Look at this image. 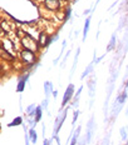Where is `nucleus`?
Listing matches in <instances>:
<instances>
[{
	"label": "nucleus",
	"mask_w": 128,
	"mask_h": 145,
	"mask_svg": "<svg viewBox=\"0 0 128 145\" xmlns=\"http://www.w3.org/2000/svg\"><path fill=\"white\" fill-rule=\"evenodd\" d=\"M21 46H23V49H28V50H32L34 51V53H38L39 51V48H40V45H39L38 40L34 38V36H32L28 33H25L23 36H21Z\"/></svg>",
	"instance_id": "1"
},
{
	"label": "nucleus",
	"mask_w": 128,
	"mask_h": 145,
	"mask_svg": "<svg viewBox=\"0 0 128 145\" xmlns=\"http://www.w3.org/2000/svg\"><path fill=\"white\" fill-rule=\"evenodd\" d=\"M19 56L20 60L23 61V64L25 65H32L38 63V58H36V53L28 49H23L21 51H19Z\"/></svg>",
	"instance_id": "2"
},
{
	"label": "nucleus",
	"mask_w": 128,
	"mask_h": 145,
	"mask_svg": "<svg viewBox=\"0 0 128 145\" xmlns=\"http://www.w3.org/2000/svg\"><path fill=\"white\" fill-rule=\"evenodd\" d=\"M67 114H68V108H65L63 110H60V113H59V115L57 116V119H55V121H54V129H53V138L54 137H58V133H59L60 130V128H62V125H63V123H64V120H65V118H67Z\"/></svg>",
	"instance_id": "3"
},
{
	"label": "nucleus",
	"mask_w": 128,
	"mask_h": 145,
	"mask_svg": "<svg viewBox=\"0 0 128 145\" xmlns=\"http://www.w3.org/2000/svg\"><path fill=\"white\" fill-rule=\"evenodd\" d=\"M63 0H43V5L49 11H58L62 8Z\"/></svg>",
	"instance_id": "4"
},
{
	"label": "nucleus",
	"mask_w": 128,
	"mask_h": 145,
	"mask_svg": "<svg viewBox=\"0 0 128 145\" xmlns=\"http://www.w3.org/2000/svg\"><path fill=\"white\" fill-rule=\"evenodd\" d=\"M38 43H39V45H40V48H47L53 43V36H50L48 33H45V31H40L39 33Z\"/></svg>",
	"instance_id": "5"
},
{
	"label": "nucleus",
	"mask_w": 128,
	"mask_h": 145,
	"mask_svg": "<svg viewBox=\"0 0 128 145\" xmlns=\"http://www.w3.org/2000/svg\"><path fill=\"white\" fill-rule=\"evenodd\" d=\"M73 95H74V85L73 84H69L68 88H67V90L64 91V95H63V101H62V109L64 106H67V105L69 104V101L72 100Z\"/></svg>",
	"instance_id": "6"
},
{
	"label": "nucleus",
	"mask_w": 128,
	"mask_h": 145,
	"mask_svg": "<svg viewBox=\"0 0 128 145\" xmlns=\"http://www.w3.org/2000/svg\"><path fill=\"white\" fill-rule=\"evenodd\" d=\"M29 76H30V72H25V74H23L19 78V81H18V85H16V91L18 93H23L24 91L25 85H26V81H28Z\"/></svg>",
	"instance_id": "7"
},
{
	"label": "nucleus",
	"mask_w": 128,
	"mask_h": 145,
	"mask_svg": "<svg viewBox=\"0 0 128 145\" xmlns=\"http://www.w3.org/2000/svg\"><path fill=\"white\" fill-rule=\"evenodd\" d=\"M93 128H94V116L89 119V121L87 124V134H85V139H87V143H90L92 140V135H93Z\"/></svg>",
	"instance_id": "8"
},
{
	"label": "nucleus",
	"mask_w": 128,
	"mask_h": 145,
	"mask_svg": "<svg viewBox=\"0 0 128 145\" xmlns=\"http://www.w3.org/2000/svg\"><path fill=\"white\" fill-rule=\"evenodd\" d=\"M96 75H92L90 79L87 81V85H88V89H89V98L93 99L94 98V91H96Z\"/></svg>",
	"instance_id": "9"
},
{
	"label": "nucleus",
	"mask_w": 128,
	"mask_h": 145,
	"mask_svg": "<svg viewBox=\"0 0 128 145\" xmlns=\"http://www.w3.org/2000/svg\"><path fill=\"white\" fill-rule=\"evenodd\" d=\"M53 84L50 81H45L44 83V93H45V98H49L50 94H53Z\"/></svg>",
	"instance_id": "10"
},
{
	"label": "nucleus",
	"mask_w": 128,
	"mask_h": 145,
	"mask_svg": "<svg viewBox=\"0 0 128 145\" xmlns=\"http://www.w3.org/2000/svg\"><path fill=\"white\" fill-rule=\"evenodd\" d=\"M82 90H83V85L79 86V89L75 91L74 100H73V103H72V106L73 108H77L78 106V104H79V96H80V94H82Z\"/></svg>",
	"instance_id": "11"
},
{
	"label": "nucleus",
	"mask_w": 128,
	"mask_h": 145,
	"mask_svg": "<svg viewBox=\"0 0 128 145\" xmlns=\"http://www.w3.org/2000/svg\"><path fill=\"white\" fill-rule=\"evenodd\" d=\"M28 134H29L30 141H32L33 144H35L36 140H38V135H36V131H35V126H32V128H30V130L28 131Z\"/></svg>",
	"instance_id": "12"
},
{
	"label": "nucleus",
	"mask_w": 128,
	"mask_h": 145,
	"mask_svg": "<svg viewBox=\"0 0 128 145\" xmlns=\"http://www.w3.org/2000/svg\"><path fill=\"white\" fill-rule=\"evenodd\" d=\"M93 65H94V61H92L89 65L87 66V69H85V70L83 71V74L80 75V80H84V78H87L88 75H89L90 72H92V70H93Z\"/></svg>",
	"instance_id": "13"
},
{
	"label": "nucleus",
	"mask_w": 128,
	"mask_h": 145,
	"mask_svg": "<svg viewBox=\"0 0 128 145\" xmlns=\"http://www.w3.org/2000/svg\"><path fill=\"white\" fill-rule=\"evenodd\" d=\"M90 26V16L87 18V20L84 22V29H83V41L87 39V34H88V30H89Z\"/></svg>",
	"instance_id": "14"
},
{
	"label": "nucleus",
	"mask_w": 128,
	"mask_h": 145,
	"mask_svg": "<svg viewBox=\"0 0 128 145\" xmlns=\"http://www.w3.org/2000/svg\"><path fill=\"white\" fill-rule=\"evenodd\" d=\"M115 40H117V38H115V34H112L111 40H109V44H108V46H107V51L114 50V48H115Z\"/></svg>",
	"instance_id": "15"
},
{
	"label": "nucleus",
	"mask_w": 128,
	"mask_h": 145,
	"mask_svg": "<svg viewBox=\"0 0 128 145\" xmlns=\"http://www.w3.org/2000/svg\"><path fill=\"white\" fill-rule=\"evenodd\" d=\"M18 125H23V118L21 116H16L15 119H13V121L8 124L9 128H11V126H18Z\"/></svg>",
	"instance_id": "16"
},
{
	"label": "nucleus",
	"mask_w": 128,
	"mask_h": 145,
	"mask_svg": "<svg viewBox=\"0 0 128 145\" xmlns=\"http://www.w3.org/2000/svg\"><path fill=\"white\" fill-rule=\"evenodd\" d=\"M79 53H80V48H78L77 49V53H75V58H74V63H73V66H72V70H71V75L69 76L72 78V75L74 74V70L75 68H77V61H78V58H79Z\"/></svg>",
	"instance_id": "17"
},
{
	"label": "nucleus",
	"mask_w": 128,
	"mask_h": 145,
	"mask_svg": "<svg viewBox=\"0 0 128 145\" xmlns=\"http://www.w3.org/2000/svg\"><path fill=\"white\" fill-rule=\"evenodd\" d=\"M42 114H43V106H38L36 108V114H35V125H36V123L40 121Z\"/></svg>",
	"instance_id": "18"
},
{
	"label": "nucleus",
	"mask_w": 128,
	"mask_h": 145,
	"mask_svg": "<svg viewBox=\"0 0 128 145\" xmlns=\"http://www.w3.org/2000/svg\"><path fill=\"white\" fill-rule=\"evenodd\" d=\"M119 133H121L122 141H126V140H127V126H122Z\"/></svg>",
	"instance_id": "19"
},
{
	"label": "nucleus",
	"mask_w": 128,
	"mask_h": 145,
	"mask_svg": "<svg viewBox=\"0 0 128 145\" xmlns=\"http://www.w3.org/2000/svg\"><path fill=\"white\" fill-rule=\"evenodd\" d=\"M71 14H72L71 8H67V9H65V11H64V18H63V22H64V23H65L67 20L69 19V16H71Z\"/></svg>",
	"instance_id": "20"
},
{
	"label": "nucleus",
	"mask_w": 128,
	"mask_h": 145,
	"mask_svg": "<svg viewBox=\"0 0 128 145\" xmlns=\"http://www.w3.org/2000/svg\"><path fill=\"white\" fill-rule=\"evenodd\" d=\"M65 45H67V43H65V41H63V45H62V53H60L59 54V56H58V58L55 59V60H54V65H57L58 64V61H59V59L60 58H62V55H63V51H64V49H65Z\"/></svg>",
	"instance_id": "21"
},
{
	"label": "nucleus",
	"mask_w": 128,
	"mask_h": 145,
	"mask_svg": "<svg viewBox=\"0 0 128 145\" xmlns=\"http://www.w3.org/2000/svg\"><path fill=\"white\" fill-rule=\"evenodd\" d=\"M78 115H79V111H78V110H75V111H74V114H73V121H72V126H73V128H74L75 123H77Z\"/></svg>",
	"instance_id": "22"
},
{
	"label": "nucleus",
	"mask_w": 128,
	"mask_h": 145,
	"mask_svg": "<svg viewBox=\"0 0 128 145\" xmlns=\"http://www.w3.org/2000/svg\"><path fill=\"white\" fill-rule=\"evenodd\" d=\"M109 137H111V133H108V134L104 137V139L102 140V144L100 145H109Z\"/></svg>",
	"instance_id": "23"
},
{
	"label": "nucleus",
	"mask_w": 128,
	"mask_h": 145,
	"mask_svg": "<svg viewBox=\"0 0 128 145\" xmlns=\"http://www.w3.org/2000/svg\"><path fill=\"white\" fill-rule=\"evenodd\" d=\"M42 106L44 108L45 110H47V109H48V99H47V98H45L44 100H43V103H42Z\"/></svg>",
	"instance_id": "24"
},
{
	"label": "nucleus",
	"mask_w": 128,
	"mask_h": 145,
	"mask_svg": "<svg viewBox=\"0 0 128 145\" xmlns=\"http://www.w3.org/2000/svg\"><path fill=\"white\" fill-rule=\"evenodd\" d=\"M78 144H79V145H85V144H87V139H85V137H84V138H82L80 140L78 141Z\"/></svg>",
	"instance_id": "25"
},
{
	"label": "nucleus",
	"mask_w": 128,
	"mask_h": 145,
	"mask_svg": "<svg viewBox=\"0 0 128 145\" xmlns=\"http://www.w3.org/2000/svg\"><path fill=\"white\" fill-rule=\"evenodd\" d=\"M123 86H124V89H126V90H128V79H127L126 81H124V84H123Z\"/></svg>",
	"instance_id": "26"
},
{
	"label": "nucleus",
	"mask_w": 128,
	"mask_h": 145,
	"mask_svg": "<svg viewBox=\"0 0 128 145\" xmlns=\"http://www.w3.org/2000/svg\"><path fill=\"white\" fill-rule=\"evenodd\" d=\"M69 54H71V53H69V51H67V55H65V56H64V59H63V61H64V64H65V60H67V59H68V56H69Z\"/></svg>",
	"instance_id": "27"
},
{
	"label": "nucleus",
	"mask_w": 128,
	"mask_h": 145,
	"mask_svg": "<svg viewBox=\"0 0 128 145\" xmlns=\"http://www.w3.org/2000/svg\"><path fill=\"white\" fill-rule=\"evenodd\" d=\"M43 145H50V140H47V139H45L44 143H43Z\"/></svg>",
	"instance_id": "28"
},
{
	"label": "nucleus",
	"mask_w": 128,
	"mask_h": 145,
	"mask_svg": "<svg viewBox=\"0 0 128 145\" xmlns=\"http://www.w3.org/2000/svg\"><path fill=\"white\" fill-rule=\"evenodd\" d=\"M53 96H54V99L58 96V91H57V90H53Z\"/></svg>",
	"instance_id": "29"
},
{
	"label": "nucleus",
	"mask_w": 128,
	"mask_h": 145,
	"mask_svg": "<svg viewBox=\"0 0 128 145\" xmlns=\"http://www.w3.org/2000/svg\"><path fill=\"white\" fill-rule=\"evenodd\" d=\"M128 79V70H127V72H126V75H124V79H123V81H126Z\"/></svg>",
	"instance_id": "30"
},
{
	"label": "nucleus",
	"mask_w": 128,
	"mask_h": 145,
	"mask_svg": "<svg viewBox=\"0 0 128 145\" xmlns=\"http://www.w3.org/2000/svg\"><path fill=\"white\" fill-rule=\"evenodd\" d=\"M126 115H128V106H127V111H126Z\"/></svg>",
	"instance_id": "31"
}]
</instances>
